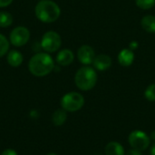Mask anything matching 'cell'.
Returning <instances> with one entry per match:
<instances>
[{
    "instance_id": "cell-1",
    "label": "cell",
    "mask_w": 155,
    "mask_h": 155,
    "mask_svg": "<svg viewBox=\"0 0 155 155\" xmlns=\"http://www.w3.org/2000/svg\"><path fill=\"white\" fill-rule=\"evenodd\" d=\"M28 69L33 76L45 77L54 69V61L47 52H37L30 58Z\"/></svg>"
},
{
    "instance_id": "cell-2",
    "label": "cell",
    "mask_w": 155,
    "mask_h": 155,
    "mask_svg": "<svg viewBox=\"0 0 155 155\" xmlns=\"http://www.w3.org/2000/svg\"><path fill=\"white\" fill-rule=\"evenodd\" d=\"M35 14L41 22L53 23L59 18L61 9L59 5L52 0H40L35 7Z\"/></svg>"
},
{
    "instance_id": "cell-3",
    "label": "cell",
    "mask_w": 155,
    "mask_h": 155,
    "mask_svg": "<svg viewBox=\"0 0 155 155\" xmlns=\"http://www.w3.org/2000/svg\"><path fill=\"white\" fill-rule=\"evenodd\" d=\"M97 79L98 77L95 69L88 65L80 68L74 76V83L76 87L83 91H88L94 89L97 83Z\"/></svg>"
},
{
    "instance_id": "cell-4",
    "label": "cell",
    "mask_w": 155,
    "mask_h": 155,
    "mask_svg": "<svg viewBox=\"0 0 155 155\" xmlns=\"http://www.w3.org/2000/svg\"><path fill=\"white\" fill-rule=\"evenodd\" d=\"M84 105V98L82 94L71 91L64 94L61 99V107L68 111V112H74L83 108Z\"/></svg>"
},
{
    "instance_id": "cell-5",
    "label": "cell",
    "mask_w": 155,
    "mask_h": 155,
    "mask_svg": "<svg viewBox=\"0 0 155 155\" xmlns=\"http://www.w3.org/2000/svg\"><path fill=\"white\" fill-rule=\"evenodd\" d=\"M40 44L43 50L47 53H54L60 48L62 45V38L57 32L50 30L43 35Z\"/></svg>"
},
{
    "instance_id": "cell-6",
    "label": "cell",
    "mask_w": 155,
    "mask_h": 155,
    "mask_svg": "<svg viewBox=\"0 0 155 155\" xmlns=\"http://www.w3.org/2000/svg\"><path fill=\"white\" fill-rule=\"evenodd\" d=\"M128 142L132 148L139 150L141 152L145 151L150 146V136H148L144 132L140 130H135L132 132L128 137Z\"/></svg>"
},
{
    "instance_id": "cell-7",
    "label": "cell",
    "mask_w": 155,
    "mask_h": 155,
    "mask_svg": "<svg viewBox=\"0 0 155 155\" xmlns=\"http://www.w3.org/2000/svg\"><path fill=\"white\" fill-rule=\"evenodd\" d=\"M29 38H30V31L28 30L27 27L23 26L15 27L11 31L9 36L10 43L16 48L25 46L29 41Z\"/></svg>"
},
{
    "instance_id": "cell-8",
    "label": "cell",
    "mask_w": 155,
    "mask_h": 155,
    "mask_svg": "<svg viewBox=\"0 0 155 155\" xmlns=\"http://www.w3.org/2000/svg\"><path fill=\"white\" fill-rule=\"evenodd\" d=\"M95 58L94 48L89 45H83L77 50V58L84 65L93 64Z\"/></svg>"
},
{
    "instance_id": "cell-9",
    "label": "cell",
    "mask_w": 155,
    "mask_h": 155,
    "mask_svg": "<svg viewBox=\"0 0 155 155\" xmlns=\"http://www.w3.org/2000/svg\"><path fill=\"white\" fill-rule=\"evenodd\" d=\"M112 64H113V61H112L111 57L106 54H99L95 56L94 62H93L94 69L100 71H104V70L109 69Z\"/></svg>"
},
{
    "instance_id": "cell-10",
    "label": "cell",
    "mask_w": 155,
    "mask_h": 155,
    "mask_svg": "<svg viewBox=\"0 0 155 155\" xmlns=\"http://www.w3.org/2000/svg\"><path fill=\"white\" fill-rule=\"evenodd\" d=\"M74 59V55L73 51L68 48L60 50L57 53L56 58H55L57 64L60 66H63V67L69 66L70 64L73 63Z\"/></svg>"
},
{
    "instance_id": "cell-11",
    "label": "cell",
    "mask_w": 155,
    "mask_h": 155,
    "mask_svg": "<svg viewBox=\"0 0 155 155\" xmlns=\"http://www.w3.org/2000/svg\"><path fill=\"white\" fill-rule=\"evenodd\" d=\"M118 62L123 67H129L134 61V53L130 48H124L118 54Z\"/></svg>"
},
{
    "instance_id": "cell-12",
    "label": "cell",
    "mask_w": 155,
    "mask_h": 155,
    "mask_svg": "<svg viewBox=\"0 0 155 155\" xmlns=\"http://www.w3.org/2000/svg\"><path fill=\"white\" fill-rule=\"evenodd\" d=\"M23 59H24V57H23L22 53L18 50L12 49V50L7 52L6 61L13 68L19 67L23 63Z\"/></svg>"
},
{
    "instance_id": "cell-13",
    "label": "cell",
    "mask_w": 155,
    "mask_h": 155,
    "mask_svg": "<svg viewBox=\"0 0 155 155\" xmlns=\"http://www.w3.org/2000/svg\"><path fill=\"white\" fill-rule=\"evenodd\" d=\"M105 155H125L124 146L118 142H110L105 146Z\"/></svg>"
},
{
    "instance_id": "cell-14",
    "label": "cell",
    "mask_w": 155,
    "mask_h": 155,
    "mask_svg": "<svg viewBox=\"0 0 155 155\" xmlns=\"http://www.w3.org/2000/svg\"><path fill=\"white\" fill-rule=\"evenodd\" d=\"M142 27L148 33H155V16L146 15L141 20Z\"/></svg>"
},
{
    "instance_id": "cell-15",
    "label": "cell",
    "mask_w": 155,
    "mask_h": 155,
    "mask_svg": "<svg viewBox=\"0 0 155 155\" xmlns=\"http://www.w3.org/2000/svg\"><path fill=\"white\" fill-rule=\"evenodd\" d=\"M67 111L63 108L56 110L52 115V122L54 126H62L67 119Z\"/></svg>"
},
{
    "instance_id": "cell-16",
    "label": "cell",
    "mask_w": 155,
    "mask_h": 155,
    "mask_svg": "<svg viewBox=\"0 0 155 155\" xmlns=\"http://www.w3.org/2000/svg\"><path fill=\"white\" fill-rule=\"evenodd\" d=\"M13 16L6 11H0V27H8L13 24Z\"/></svg>"
},
{
    "instance_id": "cell-17",
    "label": "cell",
    "mask_w": 155,
    "mask_h": 155,
    "mask_svg": "<svg viewBox=\"0 0 155 155\" xmlns=\"http://www.w3.org/2000/svg\"><path fill=\"white\" fill-rule=\"evenodd\" d=\"M9 47H10V43L8 39L4 35L0 34V58L7 54L9 50Z\"/></svg>"
},
{
    "instance_id": "cell-18",
    "label": "cell",
    "mask_w": 155,
    "mask_h": 155,
    "mask_svg": "<svg viewBox=\"0 0 155 155\" xmlns=\"http://www.w3.org/2000/svg\"><path fill=\"white\" fill-rule=\"evenodd\" d=\"M136 5L143 10H148L155 5V0H135Z\"/></svg>"
},
{
    "instance_id": "cell-19",
    "label": "cell",
    "mask_w": 155,
    "mask_h": 155,
    "mask_svg": "<svg viewBox=\"0 0 155 155\" xmlns=\"http://www.w3.org/2000/svg\"><path fill=\"white\" fill-rule=\"evenodd\" d=\"M144 97L149 101H155V83L149 85L145 91H144Z\"/></svg>"
},
{
    "instance_id": "cell-20",
    "label": "cell",
    "mask_w": 155,
    "mask_h": 155,
    "mask_svg": "<svg viewBox=\"0 0 155 155\" xmlns=\"http://www.w3.org/2000/svg\"><path fill=\"white\" fill-rule=\"evenodd\" d=\"M125 155H143V154H142L141 151L132 148V149H130V150H128V151H127V153H125Z\"/></svg>"
},
{
    "instance_id": "cell-21",
    "label": "cell",
    "mask_w": 155,
    "mask_h": 155,
    "mask_svg": "<svg viewBox=\"0 0 155 155\" xmlns=\"http://www.w3.org/2000/svg\"><path fill=\"white\" fill-rule=\"evenodd\" d=\"M1 155H17L16 152L13 149H5L2 152Z\"/></svg>"
},
{
    "instance_id": "cell-22",
    "label": "cell",
    "mask_w": 155,
    "mask_h": 155,
    "mask_svg": "<svg viewBox=\"0 0 155 155\" xmlns=\"http://www.w3.org/2000/svg\"><path fill=\"white\" fill-rule=\"evenodd\" d=\"M14 0H0V7H6L12 4Z\"/></svg>"
},
{
    "instance_id": "cell-23",
    "label": "cell",
    "mask_w": 155,
    "mask_h": 155,
    "mask_svg": "<svg viewBox=\"0 0 155 155\" xmlns=\"http://www.w3.org/2000/svg\"><path fill=\"white\" fill-rule=\"evenodd\" d=\"M137 48H138V43L136 41H133V42L130 43V48H129L132 49L133 51H134Z\"/></svg>"
},
{
    "instance_id": "cell-24",
    "label": "cell",
    "mask_w": 155,
    "mask_h": 155,
    "mask_svg": "<svg viewBox=\"0 0 155 155\" xmlns=\"http://www.w3.org/2000/svg\"><path fill=\"white\" fill-rule=\"evenodd\" d=\"M151 155H155V143L153 144V146L151 147V151H150Z\"/></svg>"
},
{
    "instance_id": "cell-25",
    "label": "cell",
    "mask_w": 155,
    "mask_h": 155,
    "mask_svg": "<svg viewBox=\"0 0 155 155\" xmlns=\"http://www.w3.org/2000/svg\"><path fill=\"white\" fill-rule=\"evenodd\" d=\"M150 139L155 142V131H153V132H152V133H151V135H150Z\"/></svg>"
},
{
    "instance_id": "cell-26",
    "label": "cell",
    "mask_w": 155,
    "mask_h": 155,
    "mask_svg": "<svg viewBox=\"0 0 155 155\" xmlns=\"http://www.w3.org/2000/svg\"><path fill=\"white\" fill-rule=\"evenodd\" d=\"M46 155H57V154H55V153H48V154H46Z\"/></svg>"
}]
</instances>
